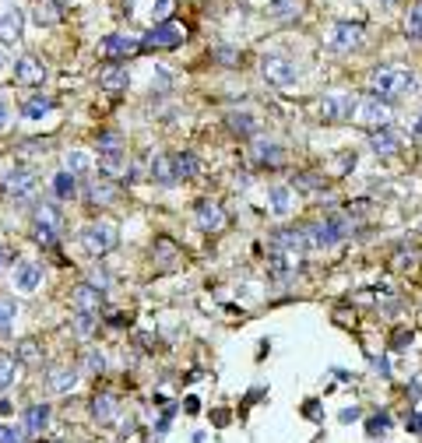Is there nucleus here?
<instances>
[{"label": "nucleus", "instance_id": "f3484780", "mask_svg": "<svg viewBox=\"0 0 422 443\" xmlns=\"http://www.w3.org/2000/svg\"><path fill=\"white\" fill-rule=\"evenodd\" d=\"M43 285V268L36 261H18L15 264V289L18 292H36Z\"/></svg>", "mask_w": 422, "mask_h": 443}, {"label": "nucleus", "instance_id": "864d4df0", "mask_svg": "<svg viewBox=\"0 0 422 443\" xmlns=\"http://www.w3.org/2000/svg\"><path fill=\"white\" fill-rule=\"evenodd\" d=\"M338 418H341V422H352V418H359V408H345Z\"/></svg>", "mask_w": 422, "mask_h": 443}, {"label": "nucleus", "instance_id": "7ed1b4c3", "mask_svg": "<svg viewBox=\"0 0 422 443\" xmlns=\"http://www.w3.org/2000/svg\"><path fill=\"white\" fill-rule=\"evenodd\" d=\"M99 169L106 176H123L130 172V162H127V151H123V137L116 130H106L99 134Z\"/></svg>", "mask_w": 422, "mask_h": 443}, {"label": "nucleus", "instance_id": "4468645a", "mask_svg": "<svg viewBox=\"0 0 422 443\" xmlns=\"http://www.w3.org/2000/svg\"><path fill=\"white\" fill-rule=\"evenodd\" d=\"M22 29H25V11L18 4H8L4 11H0V39H4V43H18Z\"/></svg>", "mask_w": 422, "mask_h": 443}, {"label": "nucleus", "instance_id": "473e14b6", "mask_svg": "<svg viewBox=\"0 0 422 443\" xmlns=\"http://www.w3.org/2000/svg\"><path fill=\"white\" fill-rule=\"evenodd\" d=\"M299 8H303V0H271L268 15H271L275 22H292V18L299 15Z\"/></svg>", "mask_w": 422, "mask_h": 443}, {"label": "nucleus", "instance_id": "423d86ee", "mask_svg": "<svg viewBox=\"0 0 422 443\" xmlns=\"http://www.w3.org/2000/svg\"><path fill=\"white\" fill-rule=\"evenodd\" d=\"M261 78H264L268 85H275V88H292V85L299 81V67H296L289 57L271 53V57L261 60Z\"/></svg>", "mask_w": 422, "mask_h": 443}, {"label": "nucleus", "instance_id": "9d476101", "mask_svg": "<svg viewBox=\"0 0 422 443\" xmlns=\"http://www.w3.org/2000/svg\"><path fill=\"white\" fill-rule=\"evenodd\" d=\"M179 43H183V29H179L176 22H162V25H155L151 32H144L141 50H176Z\"/></svg>", "mask_w": 422, "mask_h": 443}, {"label": "nucleus", "instance_id": "09e8293b", "mask_svg": "<svg viewBox=\"0 0 422 443\" xmlns=\"http://www.w3.org/2000/svg\"><path fill=\"white\" fill-rule=\"evenodd\" d=\"M373 369L380 373V376H390V366H387V359L380 355V359H373Z\"/></svg>", "mask_w": 422, "mask_h": 443}, {"label": "nucleus", "instance_id": "8fccbe9b", "mask_svg": "<svg viewBox=\"0 0 422 443\" xmlns=\"http://www.w3.org/2000/svg\"><path fill=\"white\" fill-rule=\"evenodd\" d=\"M8 120H11V113H8V102H4V99H0V130H4V127H8Z\"/></svg>", "mask_w": 422, "mask_h": 443}, {"label": "nucleus", "instance_id": "c85d7f7f", "mask_svg": "<svg viewBox=\"0 0 422 443\" xmlns=\"http://www.w3.org/2000/svg\"><path fill=\"white\" fill-rule=\"evenodd\" d=\"M172 169H176V179H193L197 169H200V162H197L193 151H176L172 155Z\"/></svg>", "mask_w": 422, "mask_h": 443}, {"label": "nucleus", "instance_id": "4be33fe9", "mask_svg": "<svg viewBox=\"0 0 422 443\" xmlns=\"http://www.w3.org/2000/svg\"><path fill=\"white\" fill-rule=\"evenodd\" d=\"M46 383H50L53 394H71V390L78 387V369H71V366H53V369L46 373Z\"/></svg>", "mask_w": 422, "mask_h": 443}, {"label": "nucleus", "instance_id": "37998d69", "mask_svg": "<svg viewBox=\"0 0 422 443\" xmlns=\"http://www.w3.org/2000/svg\"><path fill=\"white\" fill-rule=\"evenodd\" d=\"M387 425H390V418H387V415H376V418H369V422H366V432H369V436H380Z\"/></svg>", "mask_w": 422, "mask_h": 443}, {"label": "nucleus", "instance_id": "c03bdc74", "mask_svg": "<svg viewBox=\"0 0 422 443\" xmlns=\"http://www.w3.org/2000/svg\"><path fill=\"white\" fill-rule=\"evenodd\" d=\"M394 264H397V268H411V264H415V250H397V254H394Z\"/></svg>", "mask_w": 422, "mask_h": 443}, {"label": "nucleus", "instance_id": "ddd939ff", "mask_svg": "<svg viewBox=\"0 0 422 443\" xmlns=\"http://www.w3.org/2000/svg\"><path fill=\"white\" fill-rule=\"evenodd\" d=\"M137 50H141V39L120 36V32H113V36H106V39L99 43V53H102L106 60H127V57L137 53Z\"/></svg>", "mask_w": 422, "mask_h": 443}, {"label": "nucleus", "instance_id": "1a4fd4ad", "mask_svg": "<svg viewBox=\"0 0 422 443\" xmlns=\"http://www.w3.org/2000/svg\"><path fill=\"white\" fill-rule=\"evenodd\" d=\"M366 39V29L359 22H334L331 32H327V46L334 53H348V50H359Z\"/></svg>", "mask_w": 422, "mask_h": 443}, {"label": "nucleus", "instance_id": "5fc2aeb1", "mask_svg": "<svg viewBox=\"0 0 422 443\" xmlns=\"http://www.w3.org/2000/svg\"><path fill=\"white\" fill-rule=\"evenodd\" d=\"M4 67H8V53H4V50H0V71H4Z\"/></svg>", "mask_w": 422, "mask_h": 443}, {"label": "nucleus", "instance_id": "13d9d810", "mask_svg": "<svg viewBox=\"0 0 422 443\" xmlns=\"http://www.w3.org/2000/svg\"><path fill=\"white\" fill-rule=\"evenodd\" d=\"M418 134H422V120H418Z\"/></svg>", "mask_w": 422, "mask_h": 443}, {"label": "nucleus", "instance_id": "a18cd8bd", "mask_svg": "<svg viewBox=\"0 0 422 443\" xmlns=\"http://www.w3.org/2000/svg\"><path fill=\"white\" fill-rule=\"evenodd\" d=\"M11 261H15L11 247H8V243H0V271H8V268H11Z\"/></svg>", "mask_w": 422, "mask_h": 443}, {"label": "nucleus", "instance_id": "9b49d317", "mask_svg": "<svg viewBox=\"0 0 422 443\" xmlns=\"http://www.w3.org/2000/svg\"><path fill=\"white\" fill-rule=\"evenodd\" d=\"M303 250H306L303 229H278V233L271 236V254H282V257H289V261H299Z\"/></svg>", "mask_w": 422, "mask_h": 443}, {"label": "nucleus", "instance_id": "dca6fc26", "mask_svg": "<svg viewBox=\"0 0 422 443\" xmlns=\"http://www.w3.org/2000/svg\"><path fill=\"white\" fill-rule=\"evenodd\" d=\"M197 226H200L204 233H219V229L226 226L222 204H219V200H200V204H197Z\"/></svg>", "mask_w": 422, "mask_h": 443}, {"label": "nucleus", "instance_id": "6e6552de", "mask_svg": "<svg viewBox=\"0 0 422 443\" xmlns=\"http://www.w3.org/2000/svg\"><path fill=\"white\" fill-rule=\"evenodd\" d=\"M355 123L369 127V134L373 130H383V127H390V106L383 99H376V95H366L355 106Z\"/></svg>", "mask_w": 422, "mask_h": 443}, {"label": "nucleus", "instance_id": "e433bc0d", "mask_svg": "<svg viewBox=\"0 0 422 443\" xmlns=\"http://www.w3.org/2000/svg\"><path fill=\"white\" fill-rule=\"evenodd\" d=\"M0 443H29V432H25V425L18 422H8V425H0Z\"/></svg>", "mask_w": 422, "mask_h": 443}, {"label": "nucleus", "instance_id": "de8ad7c7", "mask_svg": "<svg viewBox=\"0 0 422 443\" xmlns=\"http://www.w3.org/2000/svg\"><path fill=\"white\" fill-rule=\"evenodd\" d=\"M408 341H411V331H397L394 334V348H404Z\"/></svg>", "mask_w": 422, "mask_h": 443}, {"label": "nucleus", "instance_id": "ea45409f", "mask_svg": "<svg viewBox=\"0 0 422 443\" xmlns=\"http://www.w3.org/2000/svg\"><path fill=\"white\" fill-rule=\"evenodd\" d=\"M296 186L317 193V190H324V176H317V172H303V176H296Z\"/></svg>", "mask_w": 422, "mask_h": 443}, {"label": "nucleus", "instance_id": "c9c22d12", "mask_svg": "<svg viewBox=\"0 0 422 443\" xmlns=\"http://www.w3.org/2000/svg\"><path fill=\"white\" fill-rule=\"evenodd\" d=\"M15 317H18V303L11 296H0V334H8L15 327Z\"/></svg>", "mask_w": 422, "mask_h": 443}, {"label": "nucleus", "instance_id": "f704fd0d", "mask_svg": "<svg viewBox=\"0 0 422 443\" xmlns=\"http://www.w3.org/2000/svg\"><path fill=\"white\" fill-rule=\"evenodd\" d=\"M404 32H408V39H418L422 43V0H415L411 11L404 15Z\"/></svg>", "mask_w": 422, "mask_h": 443}, {"label": "nucleus", "instance_id": "f257e3e1", "mask_svg": "<svg viewBox=\"0 0 422 443\" xmlns=\"http://www.w3.org/2000/svg\"><path fill=\"white\" fill-rule=\"evenodd\" d=\"M348 233H352L348 214H324V218L310 222V226H303L306 250H331V247H338Z\"/></svg>", "mask_w": 422, "mask_h": 443}, {"label": "nucleus", "instance_id": "a211bd4d", "mask_svg": "<svg viewBox=\"0 0 422 443\" xmlns=\"http://www.w3.org/2000/svg\"><path fill=\"white\" fill-rule=\"evenodd\" d=\"M15 78L22 85H43L46 81V64L36 60V57H18L15 60Z\"/></svg>", "mask_w": 422, "mask_h": 443}, {"label": "nucleus", "instance_id": "a878e982", "mask_svg": "<svg viewBox=\"0 0 422 443\" xmlns=\"http://www.w3.org/2000/svg\"><path fill=\"white\" fill-rule=\"evenodd\" d=\"M226 127H229L236 137H254V134H257V120H254L250 113H240V109L226 113Z\"/></svg>", "mask_w": 422, "mask_h": 443}, {"label": "nucleus", "instance_id": "cd10ccee", "mask_svg": "<svg viewBox=\"0 0 422 443\" xmlns=\"http://www.w3.org/2000/svg\"><path fill=\"white\" fill-rule=\"evenodd\" d=\"M64 169H67L71 176H85V172H92V155L81 151V148H71V151L64 155Z\"/></svg>", "mask_w": 422, "mask_h": 443}, {"label": "nucleus", "instance_id": "4d7b16f0", "mask_svg": "<svg viewBox=\"0 0 422 443\" xmlns=\"http://www.w3.org/2000/svg\"><path fill=\"white\" fill-rule=\"evenodd\" d=\"M123 4H127V8H130V4H134V0H123Z\"/></svg>", "mask_w": 422, "mask_h": 443}, {"label": "nucleus", "instance_id": "603ef678", "mask_svg": "<svg viewBox=\"0 0 422 443\" xmlns=\"http://www.w3.org/2000/svg\"><path fill=\"white\" fill-rule=\"evenodd\" d=\"M215 57H219V60H222V64H233V60H236V53H233V50H219V53H215Z\"/></svg>", "mask_w": 422, "mask_h": 443}, {"label": "nucleus", "instance_id": "aec40b11", "mask_svg": "<svg viewBox=\"0 0 422 443\" xmlns=\"http://www.w3.org/2000/svg\"><path fill=\"white\" fill-rule=\"evenodd\" d=\"M369 148L376 151V155H397L401 151V134L394 130V127H383V130H373L369 134Z\"/></svg>", "mask_w": 422, "mask_h": 443}, {"label": "nucleus", "instance_id": "72a5a7b5", "mask_svg": "<svg viewBox=\"0 0 422 443\" xmlns=\"http://www.w3.org/2000/svg\"><path fill=\"white\" fill-rule=\"evenodd\" d=\"M53 193H57L60 200H71V197L78 193V176H71L67 169H60V172L53 176Z\"/></svg>", "mask_w": 422, "mask_h": 443}, {"label": "nucleus", "instance_id": "a19ab883", "mask_svg": "<svg viewBox=\"0 0 422 443\" xmlns=\"http://www.w3.org/2000/svg\"><path fill=\"white\" fill-rule=\"evenodd\" d=\"M169 11H172V0H155V4H151V18H155V25L169 22Z\"/></svg>", "mask_w": 422, "mask_h": 443}, {"label": "nucleus", "instance_id": "2eb2a0df", "mask_svg": "<svg viewBox=\"0 0 422 443\" xmlns=\"http://www.w3.org/2000/svg\"><path fill=\"white\" fill-rule=\"evenodd\" d=\"M71 306H74V313H95L99 317V306H102V292L95 289V285H74V292H71Z\"/></svg>", "mask_w": 422, "mask_h": 443}, {"label": "nucleus", "instance_id": "39448f33", "mask_svg": "<svg viewBox=\"0 0 422 443\" xmlns=\"http://www.w3.org/2000/svg\"><path fill=\"white\" fill-rule=\"evenodd\" d=\"M355 106H359V99L352 92H324L317 113H320L324 123H345V120L355 116Z\"/></svg>", "mask_w": 422, "mask_h": 443}, {"label": "nucleus", "instance_id": "5701e85b", "mask_svg": "<svg viewBox=\"0 0 422 443\" xmlns=\"http://www.w3.org/2000/svg\"><path fill=\"white\" fill-rule=\"evenodd\" d=\"M22 376V359L11 352H0V390H11Z\"/></svg>", "mask_w": 422, "mask_h": 443}, {"label": "nucleus", "instance_id": "49530a36", "mask_svg": "<svg viewBox=\"0 0 422 443\" xmlns=\"http://www.w3.org/2000/svg\"><path fill=\"white\" fill-rule=\"evenodd\" d=\"M22 359H25V362H36V359H39V352H36V341H25V345H22Z\"/></svg>", "mask_w": 422, "mask_h": 443}, {"label": "nucleus", "instance_id": "58836bf2", "mask_svg": "<svg viewBox=\"0 0 422 443\" xmlns=\"http://www.w3.org/2000/svg\"><path fill=\"white\" fill-rule=\"evenodd\" d=\"M95 324H99L95 313H74V331H78L81 338H88V334L95 331Z\"/></svg>", "mask_w": 422, "mask_h": 443}, {"label": "nucleus", "instance_id": "20e7f679", "mask_svg": "<svg viewBox=\"0 0 422 443\" xmlns=\"http://www.w3.org/2000/svg\"><path fill=\"white\" fill-rule=\"evenodd\" d=\"M78 240H81V247H85L92 257H102V254L116 250V243H120V229L113 226V222H88Z\"/></svg>", "mask_w": 422, "mask_h": 443}, {"label": "nucleus", "instance_id": "f03ea898", "mask_svg": "<svg viewBox=\"0 0 422 443\" xmlns=\"http://www.w3.org/2000/svg\"><path fill=\"white\" fill-rule=\"evenodd\" d=\"M411 88H415V74H411L408 67L383 64V67H376V71L369 74V92H373L376 99H383V102L401 99V95H408Z\"/></svg>", "mask_w": 422, "mask_h": 443}, {"label": "nucleus", "instance_id": "b1692460", "mask_svg": "<svg viewBox=\"0 0 422 443\" xmlns=\"http://www.w3.org/2000/svg\"><path fill=\"white\" fill-rule=\"evenodd\" d=\"M99 85H102L106 92H123V88L130 85V74H127V67L109 64V67H102V71H99Z\"/></svg>", "mask_w": 422, "mask_h": 443}, {"label": "nucleus", "instance_id": "0eeeda50", "mask_svg": "<svg viewBox=\"0 0 422 443\" xmlns=\"http://www.w3.org/2000/svg\"><path fill=\"white\" fill-rule=\"evenodd\" d=\"M57 233H60V207L57 204H39L36 207V218H32V236L39 247H53L57 243Z\"/></svg>", "mask_w": 422, "mask_h": 443}, {"label": "nucleus", "instance_id": "6ab92c4d", "mask_svg": "<svg viewBox=\"0 0 422 443\" xmlns=\"http://www.w3.org/2000/svg\"><path fill=\"white\" fill-rule=\"evenodd\" d=\"M254 158H257V165H271V169H278V165H285V148H282L278 141H264V137H257V141H254Z\"/></svg>", "mask_w": 422, "mask_h": 443}, {"label": "nucleus", "instance_id": "c756f323", "mask_svg": "<svg viewBox=\"0 0 422 443\" xmlns=\"http://www.w3.org/2000/svg\"><path fill=\"white\" fill-rule=\"evenodd\" d=\"M85 197H88L92 204H113V200H116V186H113L109 179H92L88 190H85Z\"/></svg>", "mask_w": 422, "mask_h": 443}, {"label": "nucleus", "instance_id": "3c124183", "mask_svg": "<svg viewBox=\"0 0 422 443\" xmlns=\"http://www.w3.org/2000/svg\"><path fill=\"white\" fill-rule=\"evenodd\" d=\"M408 429H411V432H422V411L408 418Z\"/></svg>", "mask_w": 422, "mask_h": 443}, {"label": "nucleus", "instance_id": "bb28decb", "mask_svg": "<svg viewBox=\"0 0 422 443\" xmlns=\"http://www.w3.org/2000/svg\"><path fill=\"white\" fill-rule=\"evenodd\" d=\"M22 425H25V432L29 436H36V432H43L46 425H50V404L43 401V404H32L29 411H25V418H22Z\"/></svg>", "mask_w": 422, "mask_h": 443}, {"label": "nucleus", "instance_id": "79ce46f5", "mask_svg": "<svg viewBox=\"0 0 422 443\" xmlns=\"http://www.w3.org/2000/svg\"><path fill=\"white\" fill-rule=\"evenodd\" d=\"M85 369H88V373H102V369H106V355L92 348V352L85 355Z\"/></svg>", "mask_w": 422, "mask_h": 443}, {"label": "nucleus", "instance_id": "7c9ffc66", "mask_svg": "<svg viewBox=\"0 0 422 443\" xmlns=\"http://www.w3.org/2000/svg\"><path fill=\"white\" fill-rule=\"evenodd\" d=\"M92 418L113 422V418H116V397H113V394H95V397H92Z\"/></svg>", "mask_w": 422, "mask_h": 443}, {"label": "nucleus", "instance_id": "f8f14e48", "mask_svg": "<svg viewBox=\"0 0 422 443\" xmlns=\"http://www.w3.org/2000/svg\"><path fill=\"white\" fill-rule=\"evenodd\" d=\"M4 190L15 197V200H25L36 193V172L29 165H15L8 176H4Z\"/></svg>", "mask_w": 422, "mask_h": 443}, {"label": "nucleus", "instance_id": "393cba45", "mask_svg": "<svg viewBox=\"0 0 422 443\" xmlns=\"http://www.w3.org/2000/svg\"><path fill=\"white\" fill-rule=\"evenodd\" d=\"M151 179L158 186H176V169H172V155H155L151 158Z\"/></svg>", "mask_w": 422, "mask_h": 443}, {"label": "nucleus", "instance_id": "2f4dec72", "mask_svg": "<svg viewBox=\"0 0 422 443\" xmlns=\"http://www.w3.org/2000/svg\"><path fill=\"white\" fill-rule=\"evenodd\" d=\"M46 113H53V99H46V95H32V99H25V106H22V116H25V120H43Z\"/></svg>", "mask_w": 422, "mask_h": 443}, {"label": "nucleus", "instance_id": "412c9836", "mask_svg": "<svg viewBox=\"0 0 422 443\" xmlns=\"http://www.w3.org/2000/svg\"><path fill=\"white\" fill-rule=\"evenodd\" d=\"M292 204H296V193H292V186L278 183V186H271V190H268V211H271L275 218H285V214L292 211Z\"/></svg>", "mask_w": 422, "mask_h": 443}, {"label": "nucleus", "instance_id": "4c0bfd02", "mask_svg": "<svg viewBox=\"0 0 422 443\" xmlns=\"http://www.w3.org/2000/svg\"><path fill=\"white\" fill-rule=\"evenodd\" d=\"M36 22H39V25H53V22H60V11H57V4L43 0V4L36 8Z\"/></svg>", "mask_w": 422, "mask_h": 443}, {"label": "nucleus", "instance_id": "6e6d98bb", "mask_svg": "<svg viewBox=\"0 0 422 443\" xmlns=\"http://www.w3.org/2000/svg\"><path fill=\"white\" fill-rule=\"evenodd\" d=\"M380 4H383V8H390V4H397V0H380Z\"/></svg>", "mask_w": 422, "mask_h": 443}]
</instances>
